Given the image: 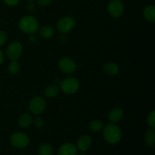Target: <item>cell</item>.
Segmentation results:
<instances>
[{
	"label": "cell",
	"instance_id": "14",
	"mask_svg": "<svg viewBox=\"0 0 155 155\" xmlns=\"http://www.w3.org/2000/svg\"><path fill=\"white\" fill-rule=\"evenodd\" d=\"M33 119L31 115L30 114L25 113L20 117L19 120H18V124H19V126L21 127L27 128V127H30L32 123H33Z\"/></svg>",
	"mask_w": 155,
	"mask_h": 155
},
{
	"label": "cell",
	"instance_id": "16",
	"mask_svg": "<svg viewBox=\"0 0 155 155\" xmlns=\"http://www.w3.org/2000/svg\"><path fill=\"white\" fill-rule=\"evenodd\" d=\"M144 17L147 21L154 22L155 21V7L152 5L147 6L144 10Z\"/></svg>",
	"mask_w": 155,
	"mask_h": 155
},
{
	"label": "cell",
	"instance_id": "23",
	"mask_svg": "<svg viewBox=\"0 0 155 155\" xmlns=\"http://www.w3.org/2000/svg\"><path fill=\"white\" fill-rule=\"evenodd\" d=\"M33 122H34L35 127H36V128H39V129L42 128L44 126V124H45V123H44L43 119H42V117H37L35 118Z\"/></svg>",
	"mask_w": 155,
	"mask_h": 155
},
{
	"label": "cell",
	"instance_id": "3",
	"mask_svg": "<svg viewBox=\"0 0 155 155\" xmlns=\"http://www.w3.org/2000/svg\"><path fill=\"white\" fill-rule=\"evenodd\" d=\"M80 88V83L78 80L74 77H68L61 83V89L68 95L76 93Z\"/></svg>",
	"mask_w": 155,
	"mask_h": 155
},
{
	"label": "cell",
	"instance_id": "7",
	"mask_svg": "<svg viewBox=\"0 0 155 155\" xmlns=\"http://www.w3.org/2000/svg\"><path fill=\"white\" fill-rule=\"evenodd\" d=\"M107 11L110 16L117 18L124 13V5L120 0H111L107 7Z\"/></svg>",
	"mask_w": 155,
	"mask_h": 155
},
{
	"label": "cell",
	"instance_id": "27",
	"mask_svg": "<svg viewBox=\"0 0 155 155\" xmlns=\"http://www.w3.org/2000/svg\"><path fill=\"white\" fill-rule=\"evenodd\" d=\"M3 61H4V54H3L2 50H0V64H2Z\"/></svg>",
	"mask_w": 155,
	"mask_h": 155
},
{
	"label": "cell",
	"instance_id": "8",
	"mask_svg": "<svg viewBox=\"0 0 155 155\" xmlns=\"http://www.w3.org/2000/svg\"><path fill=\"white\" fill-rule=\"evenodd\" d=\"M22 45L19 42H13L8 45L6 50V55L10 60L17 61L22 53Z\"/></svg>",
	"mask_w": 155,
	"mask_h": 155
},
{
	"label": "cell",
	"instance_id": "30",
	"mask_svg": "<svg viewBox=\"0 0 155 155\" xmlns=\"http://www.w3.org/2000/svg\"><path fill=\"white\" fill-rule=\"evenodd\" d=\"M77 155H86V154H85V153L83 152V151H81V153H80V154H77Z\"/></svg>",
	"mask_w": 155,
	"mask_h": 155
},
{
	"label": "cell",
	"instance_id": "13",
	"mask_svg": "<svg viewBox=\"0 0 155 155\" xmlns=\"http://www.w3.org/2000/svg\"><path fill=\"white\" fill-rule=\"evenodd\" d=\"M103 71L105 74L113 76L119 74L120 68L117 64L113 63V62H108V63H106L104 65Z\"/></svg>",
	"mask_w": 155,
	"mask_h": 155
},
{
	"label": "cell",
	"instance_id": "12",
	"mask_svg": "<svg viewBox=\"0 0 155 155\" xmlns=\"http://www.w3.org/2000/svg\"><path fill=\"white\" fill-rule=\"evenodd\" d=\"M124 116V110L119 107H116L114 108L109 112L108 114V119L110 123H118L123 119Z\"/></svg>",
	"mask_w": 155,
	"mask_h": 155
},
{
	"label": "cell",
	"instance_id": "6",
	"mask_svg": "<svg viewBox=\"0 0 155 155\" xmlns=\"http://www.w3.org/2000/svg\"><path fill=\"white\" fill-rule=\"evenodd\" d=\"M30 110L33 114L39 115L42 114L45 110L46 107V102L45 100L41 96L33 97L30 101L29 104Z\"/></svg>",
	"mask_w": 155,
	"mask_h": 155
},
{
	"label": "cell",
	"instance_id": "15",
	"mask_svg": "<svg viewBox=\"0 0 155 155\" xmlns=\"http://www.w3.org/2000/svg\"><path fill=\"white\" fill-rule=\"evenodd\" d=\"M54 30L51 26H44L39 31V36L43 39H49L54 36Z\"/></svg>",
	"mask_w": 155,
	"mask_h": 155
},
{
	"label": "cell",
	"instance_id": "25",
	"mask_svg": "<svg viewBox=\"0 0 155 155\" xmlns=\"http://www.w3.org/2000/svg\"><path fill=\"white\" fill-rule=\"evenodd\" d=\"M3 1L7 5L9 6H15L19 2V0H3Z\"/></svg>",
	"mask_w": 155,
	"mask_h": 155
},
{
	"label": "cell",
	"instance_id": "19",
	"mask_svg": "<svg viewBox=\"0 0 155 155\" xmlns=\"http://www.w3.org/2000/svg\"><path fill=\"white\" fill-rule=\"evenodd\" d=\"M39 155H52L53 149L48 143H42L39 148Z\"/></svg>",
	"mask_w": 155,
	"mask_h": 155
},
{
	"label": "cell",
	"instance_id": "29",
	"mask_svg": "<svg viewBox=\"0 0 155 155\" xmlns=\"http://www.w3.org/2000/svg\"><path fill=\"white\" fill-rule=\"evenodd\" d=\"M30 40L31 41V42H35V41L36 40V37L34 36V35L33 34H30Z\"/></svg>",
	"mask_w": 155,
	"mask_h": 155
},
{
	"label": "cell",
	"instance_id": "5",
	"mask_svg": "<svg viewBox=\"0 0 155 155\" xmlns=\"http://www.w3.org/2000/svg\"><path fill=\"white\" fill-rule=\"evenodd\" d=\"M75 24L76 21L74 18L70 16L64 17L61 18L58 22L57 29L60 33L65 34L71 32L75 27Z\"/></svg>",
	"mask_w": 155,
	"mask_h": 155
},
{
	"label": "cell",
	"instance_id": "1",
	"mask_svg": "<svg viewBox=\"0 0 155 155\" xmlns=\"http://www.w3.org/2000/svg\"><path fill=\"white\" fill-rule=\"evenodd\" d=\"M103 137L107 143L114 145L121 140L122 132L117 125L114 123H110L104 127L103 130Z\"/></svg>",
	"mask_w": 155,
	"mask_h": 155
},
{
	"label": "cell",
	"instance_id": "26",
	"mask_svg": "<svg viewBox=\"0 0 155 155\" xmlns=\"http://www.w3.org/2000/svg\"><path fill=\"white\" fill-rule=\"evenodd\" d=\"M52 0H37V2L41 6H48L51 4Z\"/></svg>",
	"mask_w": 155,
	"mask_h": 155
},
{
	"label": "cell",
	"instance_id": "20",
	"mask_svg": "<svg viewBox=\"0 0 155 155\" xmlns=\"http://www.w3.org/2000/svg\"><path fill=\"white\" fill-rule=\"evenodd\" d=\"M104 127V124L101 121L98 120H92V122L89 124V129L92 130V132H99L100 130H101Z\"/></svg>",
	"mask_w": 155,
	"mask_h": 155
},
{
	"label": "cell",
	"instance_id": "9",
	"mask_svg": "<svg viewBox=\"0 0 155 155\" xmlns=\"http://www.w3.org/2000/svg\"><path fill=\"white\" fill-rule=\"evenodd\" d=\"M58 67L61 71L67 74L74 73L77 69V64L71 58L68 57H63L59 60Z\"/></svg>",
	"mask_w": 155,
	"mask_h": 155
},
{
	"label": "cell",
	"instance_id": "17",
	"mask_svg": "<svg viewBox=\"0 0 155 155\" xmlns=\"http://www.w3.org/2000/svg\"><path fill=\"white\" fill-rule=\"evenodd\" d=\"M145 142L148 147H154L155 143L154 130H147L145 135Z\"/></svg>",
	"mask_w": 155,
	"mask_h": 155
},
{
	"label": "cell",
	"instance_id": "21",
	"mask_svg": "<svg viewBox=\"0 0 155 155\" xmlns=\"http://www.w3.org/2000/svg\"><path fill=\"white\" fill-rule=\"evenodd\" d=\"M8 72L11 74L15 75V74H18V72L20 71V69H21V67H20L19 63L17 61H12V62L8 64Z\"/></svg>",
	"mask_w": 155,
	"mask_h": 155
},
{
	"label": "cell",
	"instance_id": "22",
	"mask_svg": "<svg viewBox=\"0 0 155 155\" xmlns=\"http://www.w3.org/2000/svg\"><path fill=\"white\" fill-rule=\"evenodd\" d=\"M147 123L151 127V130H154L155 128V111L153 110L148 114V118H147Z\"/></svg>",
	"mask_w": 155,
	"mask_h": 155
},
{
	"label": "cell",
	"instance_id": "24",
	"mask_svg": "<svg viewBox=\"0 0 155 155\" xmlns=\"http://www.w3.org/2000/svg\"><path fill=\"white\" fill-rule=\"evenodd\" d=\"M7 41V35L5 32L0 30V46L5 45Z\"/></svg>",
	"mask_w": 155,
	"mask_h": 155
},
{
	"label": "cell",
	"instance_id": "31",
	"mask_svg": "<svg viewBox=\"0 0 155 155\" xmlns=\"http://www.w3.org/2000/svg\"><path fill=\"white\" fill-rule=\"evenodd\" d=\"M27 1H28V2H32V1H33V0H27Z\"/></svg>",
	"mask_w": 155,
	"mask_h": 155
},
{
	"label": "cell",
	"instance_id": "4",
	"mask_svg": "<svg viewBox=\"0 0 155 155\" xmlns=\"http://www.w3.org/2000/svg\"><path fill=\"white\" fill-rule=\"evenodd\" d=\"M11 144L16 148H24L30 144V138L24 133H15L12 136L10 139Z\"/></svg>",
	"mask_w": 155,
	"mask_h": 155
},
{
	"label": "cell",
	"instance_id": "2",
	"mask_svg": "<svg viewBox=\"0 0 155 155\" xmlns=\"http://www.w3.org/2000/svg\"><path fill=\"white\" fill-rule=\"evenodd\" d=\"M20 30L27 34H33L39 29V21L34 17L27 15L20 20L19 24Z\"/></svg>",
	"mask_w": 155,
	"mask_h": 155
},
{
	"label": "cell",
	"instance_id": "10",
	"mask_svg": "<svg viewBox=\"0 0 155 155\" xmlns=\"http://www.w3.org/2000/svg\"><path fill=\"white\" fill-rule=\"evenodd\" d=\"M92 143V141L90 136L88 135H84L79 139L78 142H77V148L80 151L85 152L90 148Z\"/></svg>",
	"mask_w": 155,
	"mask_h": 155
},
{
	"label": "cell",
	"instance_id": "11",
	"mask_svg": "<svg viewBox=\"0 0 155 155\" xmlns=\"http://www.w3.org/2000/svg\"><path fill=\"white\" fill-rule=\"evenodd\" d=\"M58 154V155H77V148L74 144L65 143L59 148Z\"/></svg>",
	"mask_w": 155,
	"mask_h": 155
},
{
	"label": "cell",
	"instance_id": "28",
	"mask_svg": "<svg viewBox=\"0 0 155 155\" xmlns=\"http://www.w3.org/2000/svg\"><path fill=\"white\" fill-rule=\"evenodd\" d=\"M34 8H35L34 4H33V3H32L31 2H30V4H29L28 5H27V8H28L29 10H30V11L33 10V9H34Z\"/></svg>",
	"mask_w": 155,
	"mask_h": 155
},
{
	"label": "cell",
	"instance_id": "18",
	"mask_svg": "<svg viewBox=\"0 0 155 155\" xmlns=\"http://www.w3.org/2000/svg\"><path fill=\"white\" fill-rule=\"evenodd\" d=\"M58 92L59 89L56 85H51L45 89V95L48 98H54L58 95Z\"/></svg>",
	"mask_w": 155,
	"mask_h": 155
}]
</instances>
